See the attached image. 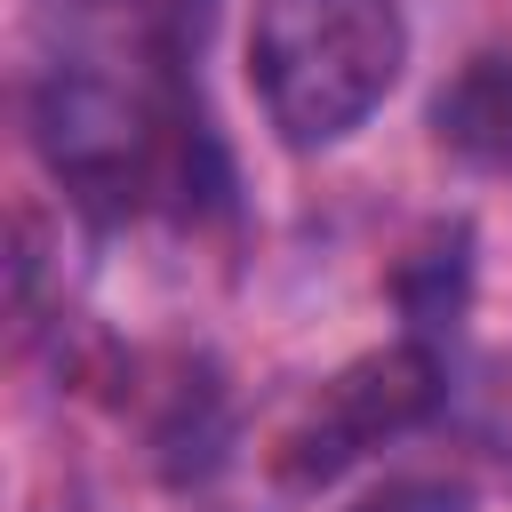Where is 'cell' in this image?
Listing matches in <instances>:
<instances>
[{
  "instance_id": "1",
  "label": "cell",
  "mask_w": 512,
  "mask_h": 512,
  "mask_svg": "<svg viewBox=\"0 0 512 512\" xmlns=\"http://www.w3.org/2000/svg\"><path fill=\"white\" fill-rule=\"evenodd\" d=\"M408 24L400 0H256L248 8V88L280 144L312 152L352 136L400 80Z\"/></svg>"
},
{
  "instance_id": "2",
  "label": "cell",
  "mask_w": 512,
  "mask_h": 512,
  "mask_svg": "<svg viewBox=\"0 0 512 512\" xmlns=\"http://www.w3.org/2000/svg\"><path fill=\"white\" fill-rule=\"evenodd\" d=\"M40 144L56 160V176H72L80 192H144L152 160H160V104L144 96L136 64L120 72L112 56H72L48 72L40 88Z\"/></svg>"
},
{
  "instance_id": "3",
  "label": "cell",
  "mask_w": 512,
  "mask_h": 512,
  "mask_svg": "<svg viewBox=\"0 0 512 512\" xmlns=\"http://www.w3.org/2000/svg\"><path fill=\"white\" fill-rule=\"evenodd\" d=\"M432 400H440V368H432L424 344L368 352V360H352L344 376H328V384L304 400V416L280 432V472H288V480H328V472H344L352 456H368V448H384L392 432H408Z\"/></svg>"
},
{
  "instance_id": "4",
  "label": "cell",
  "mask_w": 512,
  "mask_h": 512,
  "mask_svg": "<svg viewBox=\"0 0 512 512\" xmlns=\"http://www.w3.org/2000/svg\"><path fill=\"white\" fill-rule=\"evenodd\" d=\"M432 128L448 152L464 160H512V56H472L440 104H432Z\"/></svg>"
},
{
  "instance_id": "5",
  "label": "cell",
  "mask_w": 512,
  "mask_h": 512,
  "mask_svg": "<svg viewBox=\"0 0 512 512\" xmlns=\"http://www.w3.org/2000/svg\"><path fill=\"white\" fill-rule=\"evenodd\" d=\"M344 512H472V488H464V480H440V472H408V480L368 488V496L344 504Z\"/></svg>"
}]
</instances>
